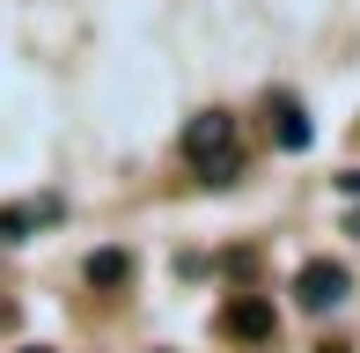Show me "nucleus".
<instances>
[{
  "instance_id": "11",
  "label": "nucleus",
  "mask_w": 360,
  "mask_h": 353,
  "mask_svg": "<svg viewBox=\"0 0 360 353\" xmlns=\"http://www.w3.org/2000/svg\"><path fill=\"white\" fill-rule=\"evenodd\" d=\"M155 353H169V346H155Z\"/></svg>"
},
{
  "instance_id": "10",
  "label": "nucleus",
  "mask_w": 360,
  "mask_h": 353,
  "mask_svg": "<svg viewBox=\"0 0 360 353\" xmlns=\"http://www.w3.org/2000/svg\"><path fill=\"white\" fill-rule=\"evenodd\" d=\"M0 316H8V302H0Z\"/></svg>"
},
{
  "instance_id": "1",
  "label": "nucleus",
  "mask_w": 360,
  "mask_h": 353,
  "mask_svg": "<svg viewBox=\"0 0 360 353\" xmlns=\"http://www.w3.org/2000/svg\"><path fill=\"white\" fill-rule=\"evenodd\" d=\"M176 155L199 169V184H236V176H243V118H236V110H221V103L199 110V118H184Z\"/></svg>"
},
{
  "instance_id": "2",
  "label": "nucleus",
  "mask_w": 360,
  "mask_h": 353,
  "mask_svg": "<svg viewBox=\"0 0 360 353\" xmlns=\"http://www.w3.org/2000/svg\"><path fill=\"white\" fill-rule=\"evenodd\" d=\"M294 302H302L309 316L346 309V302H353V272L338 258H302V265H294Z\"/></svg>"
},
{
  "instance_id": "5",
  "label": "nucleus",
  "mask_w": 360,
  "mask_h": 353,
  "mask_svg": "<svg viewBox=\"0 0 360 353\" xmlns=\"http://www.w3.org/2000/svg\"><path fill=\"white\" fill-rule=\"evenodd\" d=\"M37 221H59V199H37V206H0V250L30 243V229Z\"/></svg>"
},
{
  "instance_id": "4",
  "label": "nucleus",
  "mask_w": 360,
  "mask_h": 353,
  "mask_svg": "<svg viewBox=\"0 0 360 353\" xmlns=\"http://www.w3.org/2000/svg\"><path fill=\"white\" fill-rule=\"evenodd\" d=\"M221 324H228V339H243V346H265V339H272V302H257V295H243L236 309L221 316Z\"/></svg>"
},
{
  "instance_id": "6",
  "label": "nucleus",
  "mask_w": 360,
  "mask_h": 353,
  "mask_svg": "<svg viewBox=\"0 0 360 353\" xmlns=\"http://www.w3.org/2000/svg\"><path fill=\"white\" fill-rule=\"evenodd\" d=\"M81 280H89V287H125V280H133V250H118V243H110V250H89Z\"/></svg>"
},
{
  "instance_id": "7",
  "label": "nucleus",
  "mask_w": 360,
  "mask_h": 353,
  "mask_svg": "<svg viewBox=\"0 0 360 353\" xmlns=\"http://www.w3.org/2000/svg\"><path fill=\"white\" fill-rule=\"evenodd\" d=\"M338 191H346V199H360V169H346V176H338Z\"/></svg>"
},
{
  "instance_id": "8",
  "label": "nucleus",
  "mask_w": 360,
  "mask_h": 353,
  "mask_svg": "<svg viewBox=\"0 0 360 353\" xmlns=\"http://www.w3.org/2000/svg\"><path fill=\"white\" fill-rule=\"evenodd\" d=\"M316 353H353V346H338V339H331V346H316Z\"/></svg>"
},
{
  "instance_id": "3",
  "label": "nucleus",
  "mask_w": 360,
  "mask_h": 353,
  "mask_svg": "<svg viewBox=\"0 0 360 353\" xmlns=\"http://www.w3.org/2000/svg\"><path fill=\"white\" fill-rule=\"evenodd\" d=\"M265 118H272V140H280V148H309V140H316V125H309V103H302V96H287V89H272V96H265Z\"/></svg>"
},
{
  "instance_id": "9",
  "label": "nucleus",
  "mask_w": 360,
  "mask_h": 353,
  "mask_svg": "<svg viewBox=\"0 0 360 353\" xmlns=\"http://www.w3.org/2000/svg\"><path fill=\"white\" fill-rule=\"evenodd\" d=\"M22 353H52V346H22Z\"/></svg>"
}]
</instances>
